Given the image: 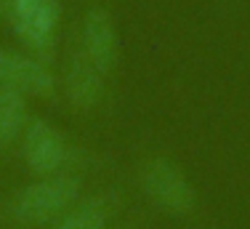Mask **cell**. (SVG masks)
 <instances>
[{
  "instance_id": "6da1fadb",
  "label": "cell",
  "mask_w": 250,
  "mask_h": 229,
  "mask_svg": "<svg viewBox=\"0 0 250 229\" xmlns=\"http://www.w3.org/2000/svg\"><path fill=\"white\" fill-rule=\"evenodd\" d=\"M77 200H80V182L72 173L62 171L53 173V176H38L32 184L19 189L11 200L8 210L21 224L40 227V224H53Z\"/></svg>"
},
{
  "instance_id": "7a4b0ae2",
  "label": "cell",
  "mask_w": 250,
  "mask_h": 229,
  "mask_svg": "<svg viewBox=\"0 0 250 229\" xmlns=\"http://www.w3.org/2000/svg\"><path fill=\"white\" fill-rule=\"evenodd\" d=\"M139 184L152 206H157L165 213L184 216V213H192L194 206H197V192H194L192 182L168 158L146 160L139 173Z\"/></svg>"
},
{
  "instance_id": "3957f363",
  "label": "cell",
  "mask_w": 250,
  "mask_h": 229,
  "mask_svg": "<svg viewBox=\"0 0 250 229\" xmlns=\"http://www.w3.org/2000/svg\"><path fill=\"white\" fill-rule=\"evenodd\" d=\"M8 22L29 51H51L62 22V0H11Z\"/></svg>"
},
{
  "instance_id": "277c9868",
  "label": "cell",
  "mask_w": 250,
  "mask_h": 229,
  "mask_svg": "<svg viewBox=\"0 0 250 229\" xmlns=\"http://www.w3.org/2000/svg\"><path fill=\"white\" fill-rule=\"evenodd\" d=\"M21 158L35 176L62 173L69 158V147L64 134L43 117H29L21 134Z\"/></svg>"
},
{
  "instance_id": "5b68a950",
  "label": "cell",
  "mask_w": 250,
  "mask_h": 229,
  "mask_svg": "<svg viewBox=\"0 0 250 229\" xmlns=\"http://www.w3.org/2000/svg\"><path fill=\"white\" fill-rule=\"evenodd\" d=\"M0 88H11L35 99H53L59 83L40 59L0 48Z\"/></svg>"
},
{
  "instance_id": "8992f818",
  "label": "cell",
  "mask_w": 250,
  "mask_h": 229,
  "mask_svg": "<svg viewBox=\"0 0 250 229\" xmlns=\"http://www.w3.org/2000/svg\"><path fill=\"white\" fill-rule=\"evenodd\" d=\"M83 53L93 62V67L109 75L120 59V38L109 11L93 5L83 19Z\"/></svg>"
},
{
  "instance_id": "52a82bcc",
  "label": "cell",
  "mask_w": 250,
  "mask_h": 229,
  "mask_svg": "<svg viewBox=\"0 0 250 229\" xmlns=\"http://www.w3.org/2000/svg\"><path fill=\"white\" fill-rule=\"evenodd\" d=\"M104 93V72L80 51H72L64 64V96L75 110H93Z\"/></svg>"
},
{
  "instance_id": "ba28073f",
  "label": "cell",
  "mask_w": 250,
  "mask_h": 229,
  "mask_svg": "<svg viewBox=\"0 0 250 229\" xmlns=\"http://www.w3.org/2000/svg\"><path fill=\"white\" fill-rule=\"evenodd\" d=\"M112 216V206L104 195L80 197L69 210H64L51 229H106Z\"/></svg>"
},
{
  "instance_id": "9c48e42d",
  "label": "cell",
  "mask_w": 250,
  "mask_h": 229,
  "mask_svg": "<svg viewBox=\"0 0 250 229\" xmlns=\"http://www.w3.org/2000/svg\"><path fill=\"white\" fill-rule=\"evenodd\" d=\"M29 123L27 96L11 88H0V149L19 141Z\"/></svg>"
},
{
  "instance_id": "30bf717a",
  "label": "cell",
  "mask_w": 250,
  "mask_h": 229,
  "mask_svg": "<svg viewBox=\"0 0 250 229\" xmlns=\"http://www.w3.org/2000/svg\"><path fill=\"white\" fill-rule=\"evenodd\" d=\"M8 3H11V0H0V16L8 14Z\"/></svg>"
}]
</instances>
